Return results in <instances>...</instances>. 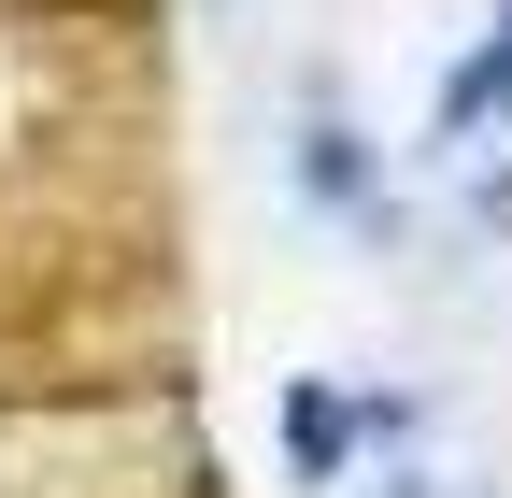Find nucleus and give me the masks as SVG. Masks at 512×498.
Returning <instances> with one entry per match:
<instances>
[{"instance_id": "1", "label": "nucleus", "mask_w": 512, "mask_h": 498, "mask_svg": "<svg viewBox=\"0 0 512 498\" xmlns=\"http://www.w3.org/2000/svg\"><path fill=\"white\" fill-rule=\"evenodd\" d=\"M498 86H512V29H498V57H484V72H456V114H484Z\"/></svg>"}]
</instances>
